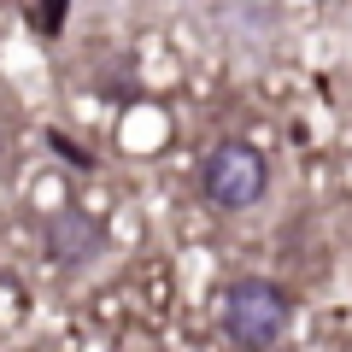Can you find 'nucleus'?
Returning <instances> with one entry per match:
<instances>
[{
  "instance_id": "obj_2",
  "label": "nucleus",
  "mask_w": 352,
  "mask_h": 352,
  "mask_svg": "<svg viewBox=\"0 0 352 352\" xmlns=\"http://www.w3.org/2000/svg\"><path fill=\"white\" fill-rule=\"evenodd\" d=\"M264 182H270L264 153L247 147V141H217L206 153V164H200V188H206V200L217 212H247V206H258Z\"/></svg>"
},
{
  "instance_id": "obj_3",
  "label": "nucleus",
  "mask_w": 352,
  "mask_h": 352,
  "mask_svg": "<svg viewBox=\"0 0 352 352\" xmlns=\"http://www.w3.org/2000/svg\"><path fill=\"white\" fill-rule=\"evenodd\" d=\"M106 247V223L82 206H59V212L41 223V252H47L59 270H82L94 252Z\"/></svg>"
},
{
  "instance_id": "obj_1",
  "label": "nucleus",
  "mask_w": 352,
  "mask_h": 352,
  "mask_svg": "<svg viewBox=\"0 0 352 352\" xmlns=\"http://www.w3.org/2000/svg\"><path fill=\"white\" fill-rule=\"evenodd\" d=\"M217 323H223V335L235 346L276 352L294 329V300H288V288H276V282H264V276H241V282H229Z\"/></svg>"
},
{
  "instance_id": "obj_4",
  "label": "nucleus",
  "mask_w": 352,
  "mask_h": 352,
  "mask_svg": "<svg viewBox=\"0 0 352 352\" xmlns=\"http://www.w3.org/2000/svg\"><path fill=\"white\" fill-rule=\"evenodd\" d=\"M30 24H36L41 36H59V24H65V0H47V6H30Z\"/></svg>"
}]
</instances>
